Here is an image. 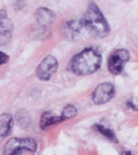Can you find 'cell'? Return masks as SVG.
Listing matches in <instances>:
<instances>
[{
  "mask_svg": "<svg viewBox=\"0 0 138 155\" xmlns=\"http://www.w3.org/2000/svg\"><path fill=\"white\" fill-rule=\"evenodd\" d=\"M102 56L96 47H87L71 58L69 69L77 75H88L97 72L101 66Z\"/></svg>",
  "mask_w": 138,
  "mask_h": 155,
  "instance_id": "6da1fadb",
  "label": "cell"
},
{
  "mask_svg": "<svg viewBox=\"0 0 138 155\" xmlns=\"http://www.w3.org/2000/svg\"><path fill=\"white\" fill-rule=\"evenodd\" d=\"M81 24L88 29L92 36L98 38H104L110 31V27L104 16L94 2L89 4L88 9L81 20Z\"/></svg>",
  "mask_w": 138,
  "mask_h": 155,
  "instance_id": "7a4b0ae2",
  "label": "cell"
},
{
  "mask_svg": "<svg viewBox=\"0 0 138 155\" xmlns=\"http://www.w3.org/2000/svg\"><path fill=\"white\" fill-rule=\"evenodd\" d=\"M37 150V143L33 138H10L2 151V155H20L24 151L35 152Z\"/></svg>",
  "mask_w": 138,
  "mask_h": 155,
  "instance_id": "3957f363",
  "label": "cell"
},
{
  "mask_svg": "<svg viewBox=\"0 0 138 155\" xmlns=\"http://www.w3.org/2000/svg\"><path fill=\"white\" fill-rule=\"evenodd\" d=\"M129 52L125 48H117L108 58V70L113 75L123 73L125 64L129 61Z\"/></svg>",
  "mask_w": 138,
  "mask_h": 155,
  "instance_id": "277c9868",
  "label": "cell"
},
{
  "mask_svg": "<svg viewBox=\"0 0 138 155\" xmlns=\"http://www.w3.org/2000/svg\"><path fill=\"white\" fill-rule=\"evenodd\" d=\"M116 89L111 82H104L92 92V101L96 105H104L115 97Z\"/></svg>",
  "mask_w": 138,
  "mask_h": 155,
  "instance_id": "5b68a950",
  "label": "cell"
},
{
  "mask_svg": "<svg viewBox=\"0 0 138 155\" xmlns=\"http://www.w3.org/2000/svg\"><path fill=\"white\" fill-rule=\"evenodd\" d=\"M58 68V62L56 58H54L52 55H47L42 60V62L39 63L38 68L36 70L37 78L42 81H47L50 80Z\"/></svg>",
  "mask_w": 138,
  "mask_h": 155,
  "instance_id": "8992f818",
  "label": "cell"
},
{
  "mask_svg": "<svg viewBox=\"0 0 138 155\" xmlns=\"http://www.w3.org/2000/svg\"><path fill=\"white\" fill-rule=\"evenodd\" d=\"M14 25L6 10H0V45H5L12 39Z\"/></svg>",
  "mask_w": 138,
  "mask_h": 155,
  "instance_id": "52a82bcc",
  "label": "cell"
},
{
  "mask_svg": "<svg viewBox=\"0 0 138 155\" xmlns=\"http://www.w3.org/2000/svg\"><path fill=\"white\" fill-rule=\"evenodd\" d=\"M36 19L42 26L44 27H48L52 25V23L55 19V15L54 12L47 8H38L36 12Z\"/></svg>",
  "mask_w": 138,
  "mask_h": 155,
  "instance_id": "ba28073f",
  "label": "cell"
},
{
  "mask_svg": "<svg viewBox=\"0 0 138 155\" xmlns=\"http://www.w3.org/2000/svg\"><path fill=\"white\" fill-rule=\"evenodd\" d=\"M12 125H14V120L10 114L5 113L0 115V142L9 135Z\"/></svg>",
  "mask_w": 138,
  "mask_h": 155,
  "instance_id": "9c48e42d",
  "label": "cell"
},
{
  "mask_svg": "<svg viewBox=\"0 0 138 155\" xmlns=\"http://www.w3.org/2000/svg\"><path fill=\"white\" fill-rule=\"evenodd\" d=\"M62 121H64V119L62 118V116H55L51 111H45L41 117V121H39V126L42 129H46V128L51 127L53 125L60 124Z\"/></svg>",
  "mask_w": 138,
  "mask_h": 155,
  "instance_id": "30bf717a",
  "label": "cell"
},
{
  "mask_svg": "<svg viewBox=\"0 0 138 155\" xmlns=\"http://www.w3.org/2000/svg\"><path fill=\"white\" fill-rule=\"evenodd\" d=\"M92 128H93L97 133L101 134V135L104 136V138H107L108 140H110L112 143H118V138H117L115 132H113L112 129H110V128L106 127V126H104V125H101V124L93 125Z\"/></svg>",
  "mask_w": 138,
  "mask_h": 155,
  "instance_id": "8fae6325",
  "label": "cell"
},
{
  "mask_svg": "<svg viewBox=\"0 0 138 155\" xmlns=\"http://www.w3.org/2000/svg\"><path fill=\"white\" fill-rule=\"evenodd\" d=\"M77 115V108H75V106L67 105L64 107L61 116L64 120H67V119H71V118H74Z\"/></svg>",
  "mask_w": 138,
  "mask_h": 155,
  "instance_id": "7c38bea8",
  "label": "cell"
},
{
  "mask_svg": "<svg viewBox=\"0 0 138 155\" xmlns=\"http://www.w3.org/2000/svg\"><path fill=\"white\" fill-rule=\"evenodd\" d=\"M8 61H9V56L6 53H4V52H0V65L6 64Z\"/></svg>",
  "mask_w": 138,
  "mask_h": 155,
  "instance_id": "4fadbf2b",
  "label": "cell"
},
{
  "mask_svg": "<svg viewBox=\"0 0 138 155\" xmlns=\"http://www.w3.org/2000/svg\"><path fill=\"white\" fill-rule=\"evenodd\" d=\"M121 155H134V154H133L130 151H123V153H121Z\"/></svg>",
  "mask_w": 138,
  "mask_h": 155,
  "instance_id": "5bb4252c",
  "label": "cell"
}]
</instances>
